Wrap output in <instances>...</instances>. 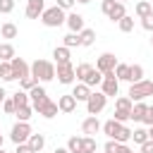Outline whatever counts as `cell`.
Listing matches in <instances>:
<instances>
[{"label":"cell","mask_w":153,"mask_h":153,"mask_svg":"<svg viewBox=\"0 0 153 153\" xmlns=\"http://www.w3.org/2000/svg\"><path fill=\"white\" fill-rule=\"evenodd\" d=\"M81 153H96V139L93 136H84L81 139Z\"/></svg>","instance_id":"cell-35"},{"label":"cell","mask_w":153,"mask_h":153,"mask_svg":"<svg viewBox=\"0 0 153 153\" xmlns=\"http://www.w3.org/2000/svg\"><path fill=\"white\" fill-rule=\"evenodd\" d=\"M57 108H60V112H74V110H76V100H74V96H72V93L60 96Z\"/></svg>","instance_id":"cell-15"},{"label":"cell","mask_w":153,"mask_h":153,"mask_svg":"<svg viewBox=\"0 0 153 153\" xmlns=\"http://www.w3.org/2000/svg\"><path fill=\"white\" fill-rule=\"evenodd\" d=\"M146 110H148V105H146L143 100L134 103V105H131V115H129V120H136V122H141V120H143V115H146Z\"/></svg>","instance_id":"cell-19"},{"label":"cell","mask_w":153,"mask_h":153,"mask_svg":"<svg viewBox=\"0 0 153 153\" xmlns=\"http://www.w3.org/2000/svg\"><path fill=\"white\" fill-rule=\"evenodd\" d=\"M55 153H69L67 148H55Z\"/></svg>","instance_id":"cell-50"},{"label":"cell","mask_w":153,"mask_h":153,"mask_svg":"<svg viewBox=\"0 0 153 153\" xmlns=\"http://www.w3.org/2000/svg\"><path fill=\"white\" fill-rule=\"evenodd\" d=\"M65 19H67V17H65V10L57 7V5H55V7H45L43 14H41V22H43L48 29H57V26H62Z\"/></svg>","instance_id":"cell-2"},{"label":"cell","mask_w":153,"mask_h":153,"mask_svg":"<svg viewBox=\"0 0 153 153\" xmlns=\"http://www.w3.org/2000/svg\"><path fill=\"white\" fill-rule=\"evenodd\" d=\"M134 12H136V17L141 19V17H146V14H151V12H153V7H151V2H148V0H141V2H136V7H134Z\"/></svg>","instance_id":"cell-26"},{"label":"cell","mask_w":153,"mask_h":153,"mask_svg":"<svg viewBox=\"0 0 153 153\" xmlns=\"http://www.w3.org/2000/svg\"><path fill=\"white\" fill-rule=\"evenodd\" d=\"M151 45H153V36H151Z\"/></svg>","instance_id":"cell-54"},{"label":"cell","mask_w":153,"mask_h":153,"mask_svg":"<svg viewBox=\"0 0 153 153\" xmlns=\"http://www.w3.org/2000/svg\"><path fill=\"white\" fill-rule=\"evenodd\" d=\"M141 26H143L146 31H153V12L146 14V17H141Z\"/></svg>","instance_id":"cell-43"},{"label":"cell","mask_w":153,"mask_h":153,"mask_svg":"<svg viewBox=\"0 0 153 153\" xmlns=\"http://www.w3.org/2000/svg\"><path fill=\"white\" fill-rule=\"evenodd\" d=\"M72 96H74V100H76V103H79V100H84V103H86V98L91 96V86H86V84H81V81H79V84L74 86Z\"/></svg>","instance_id":"cell-17"},{"label":"cell","mask_w":153,"mask_h":153,"mask_svg":"<svg viewBox=\"0 0 153 153\" xmlns=\"http://www.w3.org/2000/svg\"><path fill=\"white\" fill-rule=\"evenodd\" d=\"M19 84H22V91H31V88H33V86H36L38 81H36V79H33L31 74H29V76H24V79H19Z\"/></svg>","instance_id":"cell-40"},{"label":"cell","mask_w":153,"mask_h":153,"mask_svg":"<svg viewBox=\"0 0 153 153\" xmlns=\"http://www.w3.org/2000/svg\"><path fill=\"white\" fill-rule=\"evenodd\" d=\"M10 65H12L14 79H24V76H29V74H31V67H29V65H26V60H22V57H12V60H10Z\"/></svg>","instance_id":"cell-11"},{"label":"cell","mask_w":153,"mask_h":153,"mask_svg":"<svg viewBox=\"0 0 153 153\" xmlns=\"http://www.w3.org/2000/svg\"><path fill=\"white\" fill-rule=\"evenodd\" d=\"M14 115L19 117V122H29L31 115H33V108H31V105H19V108L14 110Z\"/></svg>","instance_id":"cell-25"},{"label":"cell","mask_w":153,"mask_h":153,"mask_svg":"<svg viewBox=\"0 0 153 153\" xmlns=\"http://www.w3.org/2000/svg\"><path fill=\"white\" fill-rule=\"evenodd\" d=\"M43 10H45L43 0H26V17L29 19H41Z\"/></svg>","instance_id":"cell-12"},{"label":"cell","mask_w":153,"mask_h":153,"mask_svg":"<svg viewBox=\"0 0 153 153\" xmlns=\"http://www.w3.org/2000/svg\"><path fill=\"white\" fill-rule=\"evenodd\" d=\"M14 57V48H12V43H0V60L2 62H10Z\"/></svg>","instance_id":"cell-28"},{"label":"cell","mask_w":153,"mask_h":153,"mask_svg":"<svg viewBox=\"0 0 153 153\" xmlns=\"http://www.w3.org/2000/svg\"><path fill=\"white\" fill-rule=\"evenodd\" d=\"M55 76H57L60 84H72V81L76 79V76H74V65H72V62L57 65V67H55Z\"/></svg>","instance_id":"cell-6"},{"label":"cell","mask_w":153,"mask_h":153,"mask_svg":"<svg viewBox=\"0 0 153 153\" xmlns=\"http://www.w3.org/2000/svg\"><path fill=\"white\" fill-rule=\"evenodd\" d=\"M0 153H5V151H2V148H0Z\"/></svg>","instance_id":"cell-55"},{"label":"cell","mask_w":153,"mask_h":153,"mask_svg":"<svg viewBox=\"0 0 153 153\" xmlns=\"http://www.w3.org/2000/svg\"><path fill=\"white\" fill-rule=\"evenodd\" d=\"M5 98H7V93H5V88H2V86H0V103H2V100H5Z\"/></svg>","instance_id":"cell-49"},{"label":"cell","mask_w":153,"mask_h":153,"mask_svg":"<svg viewBox=\"0 0 153 153\" xmlns=\"http://www.w3.org/2000/svg\"><path fill=\"white\" fill-rule=\"evenodd\" d=\"M14 10V0H0V14H10Z\"/></svg>","instance_id":"cell-41"},{"label":"cell","mask_w":153,"mask_h":153,"mask_svg":"<svg viewBox=\"0 0 153 153\" xmlns=\"http://www.w3.org/2000/svg\"><path fill=\"white\" fill-rule=\"evenodd\" d=\"M127 153H134V151H127Z\"/></svg>","instance_id":"cell-56"},{"label":"cell","mask_w":153,"mask_h":153,"mask_svg":"<svg viewBox=\"0 0 153 153\" xmlns=\"http://www.w3.org/2000/svg\"><path fill=\"white\" fill-rule=\"evenodd\" d=\"M0 33H2V38H14V36H17V26H14L12 22H5V24L0 26Z\"/></svg>","instance_id":"cell-31"},{"label":"cell","mask_w":153,"mask_h":153,"mask_svg":"<svg viewBox=\"0 0 153 153\" xmlns=\"http://www.w3.org/2000/svg\"><path fill=\"white\" fill-rule=\"evenodd\" d=\"M120 127H122V122H117V120L112 117V120H108V122H105L100 129L108 134V139H115V136H117V131H120Z\"/></svg>","instance_id":"cell-20"},{"label":"cell","mask_w":153,"mask_h":153,"mask_svg":"<svg viewBox=\"0 0 153 153\" xmlns=\"http://www.w3.org/2000/svg\"><path fill=\"white\" fill-rule=\"evenodd\" d=\"M143 79V67L141 65H129V84H134V81H141Z\"/></svg>","instance_id":"cell-24"},{"label":"cell","mask_w":153,"mask_h":153,"mask_svg":"<svg viewBox=\"0 0 153 153\" xmlns=\"http://www.w3.org/2000/svg\"><path fill=\"white\" fill-rule=\"evenodd\" d=\"M100 81H103V74H100V72H98V69L93 67V69H91V72L86 74V79H84L81 84H86V86H98Z\"/></svg>","instance_id":"cell-23"},{"label":"cell","mask_w":153,"mask_h":153,"mask_svg":"<svg viewBox=\"0 0 153 153\" xmlns=\"http://www.w3.org/2000/svg\"><path fill=\"white\" fill-rule=\"evenodd\" d=\"M0 76H2V81H14V72H12L10 62H0Z\"/></svg>","instance_id":"cell-30"},{"label":"cell","mask_w":153,"mask_h":153,"mask_svg":"<svg viewBox=\"0 0 153 153\" xmlns=\"http://www.w3.org/2000/svg\"><path fill=\"white\" fill-rule=\"evenodd\" d=\"M14 153H33V148L24 141V143H17V151H14Z\"/></svg>","instance_id":"cell-46"},{"label":"cell","mask_w":153,"mask_h":153,"mask_svg":"<svg viewBox=\"0 0 153 153\" xmlns=\"http://www.w3.org/2000/svg\"><path fill=\"white\" fill-rule=\"evenodd\" d=\"M12 100H14V108H19V105H29V91H17V93L12 96Z\"/></svg>","instance_id":"cell-36"},{"label":"cell","mask_w":153,"mask_h":153,"mask_svg":"<svg viewBox=\"0 0 153 153\" xmlns=\"http://www.w3.org/2000/svg\"><path fill=\"white\" fill-rule=\"evenodd\" d=\"M117 2H124V0H117Z\"/></svg>","instance_id":"cell-57"},{"label":"cell","mask_w":153,"mask_h":153,"mask_svg":"<svg viewBox=\"0 0 153 153\" xmlns=\"http://www.w3.org/2000/svg\"><path fill=\"white\" fill-rule=\"evenodd\" d=\"M67 151H69V153H81V139H79V136H69Z\"/></svg>","instance_id":"cell-38"},{"label":"cell","mask_w":153,"mask_h":153,"mask_svg":"<svg viewBox=\"0 0 153 153\" xmlns=\"http://www.w3.org/2000/svg\"><path fill=\"white\" fill-rule=\"evenodd\" d=\"M115 76H117V81H127L129 79V65H115Z\"/></svg>","instance_id":"cell-33"},{"label":"cell","mask_w":153,"mask_h":153,"mask_svg":"<svg viewBox=\"0 0 153 153\" xmlns=\"http://www.w3.org/2000/svg\"><path fill=\"white\" fill-rule=\"evenodd\" d=\"M31 76L36 81H50V79H55V65L48 60H36L31 65Z\"/></svg>","instance_id":"cell-1"},{"label":"cell","mask_w":153,"mask_h":153,"mask_svg":"<svg viewBox=\"0 0 153 153\" xmlns=\"http://www.w3.org/2000/svg\"><path fill=\"white\" fill-rule=\"evenodd\" d=\"M53 57H55V62H57V65H62V62H69V57H72V55H69V48H67V45H60V48H55V50H53Z\"/></svg>","instance_id":"cell-22"},{"label":"cell","mask_w":153,"mask_h":153,"mask_svg":"<svg viewBox=\"0 0 153 153\" xmlns=\"http://www.w3.org/2000/svg\"><path fill=\"white\" fill-rule=\"evenodd\" d=\"M131 139H134V143H139V146H141L143 141H148V131H146L143 127H139V129H134V131H131Z\"/></svg>","instance_id":"cell-37"},{"label":"cell","mask_w":153,"mask_h":153,"mask_svg":"<svg viewBox=\"0 0 153 153\" xmlns=\"http://www.w3.org/2000/svg\"><path fill=\"white\" fill-rule=\"evenodd\" d=\"M26 143L33 148V153H38V151L45 146V136H43V134H33V131H31V136L26 139Z\"/></svg>","instance_id":"cell-21"},{"label":"cell","mask_w":153,"mask_h":153,"mask_svg":"<svg viewBox=\"0 0 153 153\" xmlns=\"http://www.w3.org/2000/svg\"><path fill=\"white\" fill-rule=\"evenodd\" d=\"M105 103H108V96H105L103 91H91V96L86 98V110H88V115H98V112L105 108Z\"/></svg>","instance_id":"cell-5"},{"label":"cell","mask_w":153,"mask_h":153,"mask_svg":"<svg viewBox=\"0 0 153 153\" xmlns=\"http://www.w3.org/2000/svg\"><path fill=\"white\" fill-rule=\"evenodd\" d=\"M65 24L69 26V31H74V33H79V31L84 29V17H81V14H76V12H72V14H67V19H65Z\"/></svg>","instance_id":"cell-14"},{"label":"cell","mask_w":153,"mask_h":153,"mask_svg":"<svg viewBox=\"0 0 153 153\" xmlns=\"http://www.w3.org/2000/svg\"><path fill=\"white\" fill-rule=\"evenodd\" d=\"M29 136H31V127H29V122H17V124L12 127L10 139H12L14 143H24Z\"/></svg>","instance_id":"cell-9"},{"label":"cell","mask_w":153,"mask_h":153,"mask_svg":"<svg viewBox=\"0 0 153 153\" xmlns=\"http://www.w3.org/2000/svg\"><path fill=\"white\" fill-rule=\"evenodd\" d=\"M100 91H103L105 96H117V91H120V81H117L115 72H108V74H103V81H100Z\"/></svg>","instance_id":"cell-7"},{"label":"cell","mask_w":153,"mask_h":153,"mask_svg":"<svg viewBox=\"0 0 153 153\" xmlns=\"http://www.w3.org/2000/svg\"><path fill=\"white\" fill-rule=\"evenodd\" d=\"M29 100H31V108H33V110H38V108H41V105H43L45 100H50V98H48L45 88L36 84V86H33V88L29 91Z\"/></svg>","instance_id":"cell-10"},{"label":"cell","mask_w":153,"mask_h":153,"mask_svg":"<svg viewBox=\"0 0 153 153\" xmlns=\"http://www.w3.org/2000/svg\"><path fill=\"white\" fill-rule=\"evenodd\" d=\"M57 110H60V108H57V103H53V100H45V103H43V105H41L36 112L50 120V117H55V115H57Z\"/></svg>","instance_id":"cell-18"},{"label":"cell","mask_w":153,"mask_h":153,"mask_svg":"<svg viewBox=\"0 0 153 153\" xmlns=\"http://www.w3.org/2000/svg\"><path fill=\"white\" fill-rule=\"evenodd\" d=\"M74 2H76V0H57V7H62V10H69Z\"/></svg>","instance_id":"cell-48"},{"label":"cell","mask_w":153,"mask_h":153,"mask_svg":"<svg viewBox=\"0 0 153 153\" xmlns=\"http://www.w3.org/2000/svg\"><path fill=\"white\" fill-rule=\"evenodd\" d=\"M141 122H143V124H148V127L153 124V105H148V110H146V115H143V120H141Z\"/></svg>","instance_id":"cell-44"},{"label":"cell","mask_w":153,"mask_h":153,"mask_svg":"<svg viewBox=\"0 0 153 153\" xmlns=\"http://www.w3.org/2000/svg\"><path fill=\"white\" fill-rule=\"evenodd\" d=\"M65 45H67V48L81 45V38H79V33H74V31H72V33H67V36H65Z\"/></svg>","instance_id":"cell-39"},{"label":"cell","mask_w":153,"mask_h":153,"mask_svg":"<svg viewBox=\"0 0 153 153\" xmlns=\"http://www.w3.org/2000/svg\"><path fill=\"white\" fill-rule=\"evenodd\" d=\"M117 26H120V31H124V33H129V31H134V17H129V14H124L120 22H117Z\"/></svg>","instance_id":"cell-29"},{"label":"cell","mask_w":153,"mask_h":153,"mask_svg":"<svg viewBox=\"0 0 153 153\" xmlns=\"http://www.w3.org/2000/svg\"><path fill=\"white\" fill-rule=\"evenodd\" d=\"M2 143H5V139H2V134H0V148H2Z\"/></svg>","instance_id":"cell-52"},{"label":"cell","mask_w":153,"mask_h":153,"mask_svg":"<svg viewBox=\"0 0 153 153\" xmlns=\"http://www.w3.org/2000/svg\"><path fill=\"white\" fill-rule=\"evenodd\" d=\"M76 2H81V5H86V2H91V0H76Z\"/></svg>","instance_id":"cell-53"},{"label":"cell","mask_w":153,"mask_h":153,"mask_svg":"<svg viewBox=\"0 0 153 153\" xmlns=\"http://www.w3.org/2000/svg\"><path fill=\"white\" fill-rule=\"evenodd\" d=\"M129 139H131V129L122 124V127H120V131H117V136H115L112 141H117V143H127Z\"/></svg>","instance_id":"cell-34"},{"label":"cell","mask_w":153,"mask_h":153,"mask_svg":"<svg viewBox=\"0 0 153 153\" xmlns=\"http://www.w3.org/2000/svg\"><path fill=\"white\" fill-rule=\"evenodd\" d=\"M100 127H103V124L98 122V117H96V115H91V117H86V120L81 122V131H84L86 136H93V134H98V131H100Z\"/></svg>","instance_id":"cell-13"},{"label":"cell","mask_w":153,"mask_h":153,"mask_svg":"<svg viewBox=\"0 0 153 153\" xmlns=\"http://www.w3.org/2000/svg\"><path fill=\"white\" fill-rule=\"evenodd\" d=\"M148 139H153V124H151V129H148Z\"/></svg>","instance_id":"cell-51"},{"label":"cell","mask_w":153,"mask_h":153,"mask_svg":"<svg viewBox=\"0 0 153 153\" xmlns=\"http://www.w3.org/2000/svg\"><path fill=\"white\" fill-rule=\"evenodd\" d=\"M117 148H120V143H117V141H112V139L105 143V153H117Z\"/></svg>","instance_id":"cell-45"},{"label":"cell","mask_w":153,"mask_h":153,"mask_svg":"<svg viewBox=\"0 0 153 153\" xmlns=\"http://www.w3.org/2000/svg\"><path fill=\"white\" fill-rule=\"evenodd\" d=\"M79 38H81V45H93L96 31H93V29H81V31H79Z\"/></svg>","instance_id":"cell-27"},{"label":"cell","mask_w":153,"mask_h":153,"mask_svg":"<svg viewBox=\"0 0 153 153\" xmlns=\"http://www.w3.org/2000/svg\"><path fill=\"white\" fill-rule=\"evenodd\" d=\"M131 105H134V100H131L129 96H120V98L115 100V112H127V115H131Z\"/></svg>","instance_id":"cell-16"},{"label":"cell","mask_w":153,"mask_h":153,"mask_svg":"<svg viewBox=\"0 0 153 153\" xmlns=\"http://www.w3.org/2000/svg\"><path fill=\"white\" fill-rule=\"evenodd\" d=\"M100 10H103V14H108V19H112V22H120V19L127 14V12H124V2H117V0H103Z\"/></svg>","instance_id":"cell-4"},{"label":"cell","mask_w":153,"mask_h":153,"mask_svg":"<svg viewBox=\"0 0 153 153\" xmlns=\"http://www.w3.org/2000/svg\"><path fill=\"white\" fill-rule=\"evenodd\" d=\"M141 153H153V139H148V141L141 143Z\"/></svg>","instance_id":"cell-47"},{"label":"cell","mask_w":153,"mask_h":153,"mask_svg":"<svg viewBox=\"0 0 153 153\" xmlns=\"http://www.w3.org/2000/svg\"><path fill=\"white\" fill-rule=\"evenodd\" d=\"M91 69H93V67H91L88 62H81L79 67H74V76H76L79 81H84V79H86V74H88Z\"/></svg>","instance_id":"cell-32"},{"label":"cell","mask_w":153,"mask_h":153,"mask_svg":"<svg viewBox=\"0 0 153 153\" xmlns=\"http://www.w3.org/2000/svg\"><path fill=\"white\" fill-rule=\"evenodd\" d=\"M2 110H5L7 115H14V110H17V108H14V100H12V98H5V100H2Z\"/></svg>","instance_id":"cell-42"},{"label":"cell","mask_w":153,"mask_h":153,"mask_svg":"<svg viewBox=\"0 0 153 153\" xmlns=\"http://www.w3.org/2000/svg\"><path fill=\"white\" fill-rule=\"evenodd\" d=\"M148 96H153V81H148V79H141V81H134L131 86H129V98L131 100H143V98H148Z\"/></svg>","instance_id":"cell-3"},{"label":"cell","mask_w":153,"mask_h":153,"mask_svg":"<svg viewBox=\"0 0 153 153\" xmlns=\"http://www.w3.org/2000/svg\"><path fill=\"white\" fill-rule=\"evenodd\" d=\"M115 65H117V57L112 53H103L98 60H96V69L100 74H108V72H115Z\"/></svg>","instance_id":"cell-8"}]
</instances>
